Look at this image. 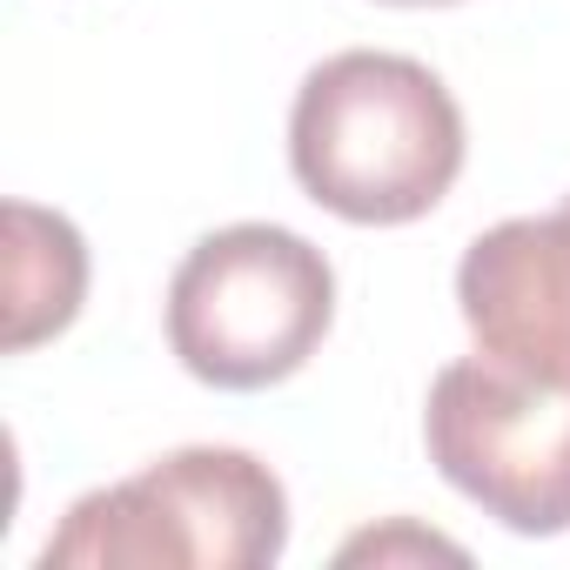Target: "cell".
<instances>
[{"label": "cell", "instance_id": "1", "mask_svg": "<svg viewBox=\"0 0 570 570\" xmlns=\"http://www.w3.org/2000/svg\"><path fill=\"white\" fill-rule=\"evenodd\" d=\"M463 108L410 55L343 48L316 61L289 108V168L303 195L356 228L423 222L463 175Z\"/></svg>", "mask_w": 570, "mask_h": 570}, {"label": "cell", "instance_id": "2", "mask_svg": "<svg viewBox=\"0 0 570 570\" xmlns=\"http://www.w3.org/2000/svg\"><path fill=\"white\" fill-rule=\"evenodd\" d=\"M289 550V490L228 443H188L88 490L41 543V570H262Z\"/></svg>", "mask_w": 570, "mask_h": 570}, {"label": "cell", "instance_id": "3", "mask_svg": "<svg viewBox=\"0 0 570 570\" xmlns=\"http://www.w3.org/2000/svg\"><path fill=\"white\" fill-rule=\"evenodd\" d=\"M336 323L330 255L282 222L202 235L168 282V350L208 390L289 383Z\"/></svg>", "mask_w": 570, "mask_h": 570}, {"label": "cell", "instance_id": "4", "mask_svg": "<svg viewBox=\"0 0 570 570\" xmlns=\"http://www.w3.org/2000/svg\"><path fill=\"white\" fill-rule=\"evenodd\" d=\"M423 450L450 490L517 537L570 530V376L456 356L423 403Z\"/></svg>", "mask_w": 570, "mask_h": 570}, {"label": "cell", "instance_id": "5", "mask_svg": "<svg viewBox=\"0 0 570 570\" xmlns=\"http://www.w3.org/2000/svg\"><path fill=\"white\" fill-rule=\"evenodd\" d=\"M456 309L483 356L570 376V195L483 228L456 262Z\"/></svg>", "mask_w": 570, "mask_h": 570}, {"label": "cell", "instance_id": "6", "mask_svg": "<svg viewBox=\"0 0 570 570\" xmlns=\"http://www.w3.org/2000/svg\"><path fill=\"white\" fill-rule=\"evenodd\" d=\"M88 296V242L68 215L8 202V356L61 336Z\"/></svg>", "mask_w": 570, "mask_h": 570}, {"label": "cell", "instance_id": "7", "mask_svg": "<svg viewBox=\"0 0 570 570\" xmlns=\"http://www.w3.org/2000/svg\"><path fill=\"white\" fill-rule=\"evenodd\" d=\"M390 550H416V557H463L456 543H443V537H423V530H390V537H356V543H343V563H356V557H390Z\"/></svg>", "mask_w": 570, "mask_h": 570}, {"label": "cell", "instance_id": "8", "mask_svg": "<svg viewBox=\"0 0 570 570\" xmlns=\"http://www.w3.org/2000/svg\"><path fill=\"white\" fill-rule=\"evenodd\" d=\"M383 8H456V0H383Z\"/></svg>", "mask_w": 570, "mask_h": 570}]
</instances>
